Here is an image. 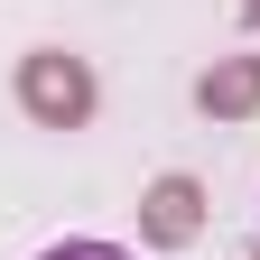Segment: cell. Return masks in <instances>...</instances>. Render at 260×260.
Listing matches in <instances>:
<instances>
[{"mask_svg":"<svg viewBox=\"0 0 260 260\" xmlns=\"http://www.w3.org/2000/svg\"><path fill=\"white\" fill-rule=\"evenodd\" d=\"M242 19H260V0H242Z\"/></svg>","mask_w":260,"mask_h":260,"instance_id":"5","label":"cell"},{"mask_svg":"<svg viewBox=\"0 0 260 260\" xmlns=\"http://www.w3.org/2000/svg\"><path fill=\"white\" fill-rule=\"evenodd\" d=\"M38 260H130V251H112V242H56V251H38Z\"/></svg>","mask_w":260,"mask_h":260,"instance_id":"4","label":"cell"},{"mask_svg":"<svg viewBox=\"0 0 260 260\" xmlns=\"http://www.w3.org/2000/svg\"><path fill=\"white\" fill-rule=\"evenodd\" d=\"M195 112L251 121V112H260V56H214L205 75H195Z\"/></svg>","mask_w":260,"mask_h":260,"instance_id":"3","label":"cell"},{"mask_svg":"<svg viewBox=\"0 0 260 260\" xmlns=\"http://www.w3.org/2000/svg\"><path fill=\"white\" fill-rule=\"evenodd\" d=\"M140 233H149L158 251H186L195 233H205V186H195V177H158V186L140 195Z\"/></svg>","mask_w":260,"mask_h":260,"instance_id":"2","label":"cell"},{"mask_svg":"<svg viewBox=\"0 0 260 260\" xmlns=\"http://www.w3.org/2000/svg\"><path fill=\"white\" fill-rule=\"evenodd\" d=\"M93 103H103V84H93V65H84V56H65V47L19 56V112L38 121V130H84Z\"/></svg>","mask_w":260,"mask_h":260,"instance_id":"1","label":"cell"}]
</instances>
